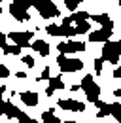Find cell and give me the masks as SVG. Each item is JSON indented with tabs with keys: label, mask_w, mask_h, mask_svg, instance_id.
I'll return each instance as SVG.
<instances>
[{
	"label": "cell",
	"mask_w": 121,
	"mask_h": 123,
	"mask_svg": "<svg viewBox=\"0 0 121 123\" xmlns=\"http://www.w3.org/2000/svg\"><path fill=\"white\" fill-rule=\"evenodd\" d=\"M83 91H85V97H87V100L89 102H97L98 100V95H100V87L97 85V81H95V78L91 76H85L83 80H81V85H79Z\"/></svg>",
	"instance_id": "obj_1"
},
{
	"label": "cell",
	"mask_w": 121,
	"mask_h": 123,
	"mask_svg": "<svg viewBox=\"0 0 121 123\" xmlns=\"http://www.w3.org/2000/svg\"><path fill=\"white\" fill-rule=\"evenodd\" d=\"M32 8V2H12L10 4V13L17 19V21H29L30 17L27 13V10Z\"/></svg>",
	"instance_id": "obj_2"
},
{
	"label": "cell",
	"mask_w": 121,
	"mask_h": 123,
	"mask_svg": "<svg viewBox=\"0 0 121 123\" xmlns=\"http://www.w3.org/2000/svg\"><path fill=\"white\" fill-rule=\"evenodd\" d=\"M32 8H36L38 10V13L42 17H59V10H57V6L53 4V2H32Z\"/></svg>",
	"instance_id": "obj_3"
},
{
	"label": "cell",
	"mask_w": 121,
	"mask_h": 123,
	"mask_svg": "<svg viewBox=\"0 0 121 123\" xmlns=\"http://www.w3.org/2000/svg\"><path fill=\"white\" fill-rule=\"evenodd\" d=\"M59 68L60 72H78V70H81L83 68V62L78 61V59H66L64 55H59Z\"/></svg>",
	"instance_id": "obj_4"
},
{
	"label": "cell",
	"mask_w": 121,
	"mask_h": 123,
	"mask_svg": "<svg viewBox=\"0 0 121 123\" xmlns=\"http://www.w3.org/2000/svg\"><path fill=\"white\" fill-rule=\"evenodd\" d=\"M102 61H110L112 64H117L119 62V53H117V47H115V42H106L104 47H102Z\"/></svg>",
	"instance_id": "obj_5"
},
{
	"label": "cell",
	"mask_w": 121,
	"mask_h": 123,
	"mask_svg": "<svg viewBox=\"0 0 121 123\" xmlns=\"http://www.w3.org/2000/svg\"><path fill=\"white\" fill-rule=\"evenodd\" d=\"M59 55H64V53H76V51H85V44L83 42H60L59 46Z\"/></svg>",
	"instance_id": "obj_6"
},
{
	"label": "cell",
	"mask_w": 121,
	"mask_h": 123,
	"mask_svg": "<svg viewBox=\"0 0 121 123\" xmlns=\"http://www.w3.org/2000/svg\"><path fill=\"white\" fill-rule=\"evenodd\" d=\"M10 36V40L13 42L15 46L19 47H29L30 46V32H12V34H8Z\"/></svg>",
	"instance_id": "obj_7"
},
{
	"label": "cell",
	"mask_w": 121,
	"mask_h": 123,
	"mask_svg": "<svg viewBox=\"0 0 121 123\" xmlns=\"http://www.w3.org/2000/svg\"><path fill=\"white\" fill-rule=\"evenodd\" d=\"M59 106L62 108V110H68V112H83V110H85V104L79 102V100H74V98L59 100Z\"/></svg>",
	"instance_id": "obj_8"
},
{
	"label": "cell",
	"mask_w": 121,
	"mask_h": 123,
	"mask_svg": "<svg viewBox=\"0 0 121 123\" xmlns=\"http://www.w3.org/2000/svg\"><path fill=\"white\" fill-rule=\"evenodd\" d=\"M87 19H89V13H87V12H76L74 15L64 17V19H62V27H70L72 23L81 25V23H87Z\"/></svg>",
	"instance_id": "obj_9"
},
{
	"label": "cell",
	"mask_w": 121,
	"mask_h": 123,
	"mask_svg": "<svg viewBox=\"0 0 121 123\" xmlns=\"http://www.w3.org/2000/svg\"><path fill=\"white\" fill-rule=\"evenodd\" d=\"M0 114H4V116L10 117V119H13V117L17 119L23 112H21L17 106H13L12 102H4V100H2V102H0Z\"/></svg>",
	"instance_id": "obj_10"
},
{
	"label": "cell",
	"mask_w": 121,
	"mask_h": 123,
	"mask_svg": "<svg viewBox=\"0 0 121 123\" xmlns=\"http://www.w3.org/2000/svg\"><path fill=\"white\" fill-rule=\"evenodd\" d=\"M110 36H112V31L110 29H98V31H93L89 34L91 42H110Z\"/></svg>",
	"instance_id": "obj_11"
},
{
	"label": "cell",
	"mask_w": 121,
	"mask_h": 123,
	"mask_svg": "<svg viewBox=\"0 0 121 123\" xmlns=\"http://www.w3.org/2000/svg\"><path fill=\"white\" fill-rule=\"evenodd\" d=\"M89 19L97 21V23H100V25H102V29H110V31H112V27H114V21L106 15V13H100V15H91Z\"/></svg>",
	"instance_id": "obj_12"
},
{
	"label": "cell",
	"mask_w": 121,
	"mask_h": 123,
	"mask_svg": "<svg viewBox=\"0 0 121 123\" xmlns=\"http://www.w3.org/2000/svg\"><path fill=\"white\" fill-rule=\"evenodd\" d=\"M21 100L25 102V106H36L38 104V95L32 91H25L21 93Z\"/></svg>",
	"instance_id": "obj_13"
},
{
	"label": "cell",
	"mask_w": 121,
	"mask_h": 123,
	"mask_svg": "<svg viewBox=\"0 0 121 123\" xmlns=\"http://www.w3.org/2000/svg\"><path fill=\"white\" fill-rule=\"evenodd\" d=\"M32 49H36L40 55H47L49 53V44L45 42V40H36V42H32Z\"/></svg>",
	"instance_id": "obj_14"
},
{
	"label": "cell",
	"mask_w": 121,
	"mask_h": 123,
	"mask_svg": "<svg viewBox=\"0 0 121 123\" xmlns=\"http://www.w3.org/2000/svg\"><path fill=\"white\" fill-rule=\"evenodd\" d=\"M95 104L100 108V112L97 114V117H106V116L112 114V104H106V102H100V100H97Z\"/></svg>",
	"instance_id": "obj_15"
},
{
	"label": "cell",
	"mask_w": 121,
	"mask_h": 123,
	"mask_svg": "<svg viewBox=\"0 0 121 123\" xmlns=\"http://www.w3.org/2000/svg\"><path fill=\"white\" fill-rule=\"evenodd\" d=\"M49 89H53V91H57V89H64V81H62V78L60 76H55V78H49Z\"/></svg>",
	"instance_id": "obj_16"
},
{
	"label": "cell",
	"mask_w": 121,
	"mask_h": 123,
	"mask_svg": "<svg viewBox=\"0 0 121 123\" xmlns=\"http://www.w3.org/2000/svg\"><path fill=\"white\" fill-rule=\"evenodd\" d=\"M42 119H44V123H60V119L53 114V110L44 112V114H42Z\"/></svg>",
	"instance_id": "obj_17"
},
{
	"label": "cell",
	"mask_w": 121,
	"mask_h": 123,
	"mask_svg": "<svg viewBox=\"0 0 121 123\" xmlns=\"http://www.w3.org/2000/svg\"><path fill=\"white\" fill-rule=\"evenodd\" d=\"M47 34H51V36H62V27L60 25H47Z\"/></svg>",
	"instance_id": "obj_18"
},
{
	"label": "cell",
	"mask_w": 121,
	"mask_h": 123,
	"mask_svg": "<svg viewBox=\"0 0 121 123\" xmlns=\"http://www.w3.org/2000/svg\"><path fill=\"white\" fill-rule=\"evenodd\" d=\"M4 53H6V55H19V53H21V47L19 46H6L4 47Z\"/></svg>",
	"instance_id": "obj_19"
},
{
	"label": "cell",
	"mask_w": 121,
	"mask_h": 123,
	"mask_svg": "<svg viewBox=\"0 0 121 123\" xmlns=\"http://www.w3.org/2000/svg\"><path fill=\"white\" fill-rule=\"evenodd\" d=\"M112 116L121 123V104H112Z\"/></svg>",
	"instance_id": "obj_20"
},
{
	"label": "cell",
	"mask_w": 121,
	"mask_h": 123,
	"mask_svg": "<svg viewBox=\"0 0 121 123\" xmlns=\"http://www.w3.org/2000/svg\"><path fill=\"white\" fill-rule=\"evenodd\" d=\"M64 4H66V8H68V10L76 12V10H78V6L81 4V0H64Z\"/></svg>",
	"instance_id": "obj_21"
},
{
	"label": "cell",
	"mask_w": 121,
	"mask_h": 123,
	"mask_svg": "<svg viewBox=\"0 0 121 123\" xmlns=\"http://www.w3.org/2000/svg\"><path fill=\"white\" fill-rule=\"evenodd\" d=\"M89 21L87 23H81V25H78L76 27V34H85V32H89Z\"/></svg>",
	"instance_id": "obj_22"
},
{
	"label": "cell",
	"mask_w": 121,
	"mask_h": 123,
	"mask_svg": "<svg viewBox=\"0 0 121 123\" xmlns=\"http://www.w3.org/2000/svg\"><path fill=\"white\" fill-rule=\"evenodd\" d=\"M62 36H76V29L74 27H62Z\"/></svg>",
	"instance_id": "obj_23"
},
{
	"label": "cell",
	"mask_w": 121,
	"mask_h": 123,
	"mask_svg": "<svg viewBox=\"0 0 121 123\" xmlns=\"http://www.w3.org/2000/svg\"><path fill=\"white\" fill-rule=\"evenodd\" d=\"M102 64H104L102 59H97V61H95V72H97V74H100V72H102Z\"/></svg>",
	"instance_id": "obj_24"
},
{
	"label": "cell",
	"mask_w": 121,
	"mask_h": 123,
	"mask_svg": "<svg viewBox=\"0 0 121 123\" xmlns=\"http://www.w3.org/2000/svg\"><path fill=\"white\" fill-rule=\"evenodd\" d=\"M23 62H25L29 68H32V66H34V59H32L30 55H25V57H23Z\"/></svg>",
	"instance_id": "obj_25"
},
{
	"label": "cell",
	"mask_w": 121,
	"mask_h": 123,
	"mask_svg": "<svg viewBox=\"0 0 121 123\" xmlns=\"http://www.w3.org/2000/svg\"><path fill=\"white\" fill-rule=\"evenodd\" d=\"M8 76H10V70L4 64H0V78H8Z\"/></svg>",
	"instance_id": "obj_26"
},
{
	"label": "cell",
	"mask_w": 121,
	"mask_h": 123,
	"mask_svg": "<svg viewBox=\"0 0 121 123\" xmlns=\"http://www.w3.org/2000/svg\"><path fill=\"white\" fill-rule=\"evenodd\" d=\"M6 38H8V36H6L4 32H0V49H4V47H6Z\"/></svg>",
	"instance_id": "obj_27"
},
{
	"label": "cell",
	"mask_w": 121,
	"mask_h": 123,
	"mask_svg": "<svg viewBox=\"0 0 121 123\" xmlns=\"http://www.w3.org/2000/svg\"><path fill=\"white\" fill-rule=\"evenodd\" d=\"M114 78H115V80H121V66H117V68L114 70Z\"/></svg>",
	"instance_id": "obj_28"
},
{
	"label": "cell",
	"mask_w": 121,
	"mask_h": 123,
	"mask_svg": "<svg viewBox=\"0 0 121 123\" xmlns=\"http://www.w3.org/2000/svg\"><path fill=\"white\" fill-rule=\"evenodd\" d=\"M42 78H44V80H49V68H47V66H45L44 72H42Z\"/></svg>",
	"instance_id": "obj_29"
},
{
	"label": "cell",
	"mask_w": 121,
	"mask_h": 123,
	"mask_svg": "<svg viewBox=\"0 0 121 123\" xmlns=\"http://www.w3.org/2000/svg\"><path fill=\"white\" fill-rule=\"evenodd\" d=\"M115 47H117V53L121 55V40H119V42H115Z\"/></svg>",
	"instance_id": "obj_30"
},
{
	"label": "cell",
	"mask_w": 121,
	"mask_h": 123,
	"mask_svg": "<svg viewBox=\"0 0 121 123\" xmlns=\"http://www.w3.org/2000/svg\"><path fill=\"white\" fill-rule=\"evenodd\" d=\"M23 123H38V121H36V119H30V117H27V119H25Z\"/></svg>",
	"instance_id": "obj_31"
},
{
	"label": "cell",
	"mask_w": 121,
	"mask_h": 123,
	"mask_svg": "<svg viewBox=\"0 0 121 123\" xmlns=\"http://www.w3.org/2000/svg\"><path fill=\"white\" fill-rule=\"evenodd\" d=\"M114 95H115V97H119V98H121V89H115V93H114Z\"/></svg>",
	"instance_id": "obj_32"
},
{
	"label": "cell",
	"mask_w": 121,
	"mask_h": 123,
	"mask_svg": "<svg viewBox=\"0 0 121 123\" xmlns=\"http://www.w3.org/2000/svg\"><path fill=\"white\" fill-rule=\"evenodd\" d=\"M6 91V89H4V87H2V85H0V102H2V93Z\"/></svg>",
	"instance_id": "obj_33"
},
{
	"label": "cell",
	"mask_w": 121,
	"mask_h": 123,
	"mask_svg": "<svg viewBox=\"0 0 121 123\" xmlns=\"http://www.w3.org/2000/svg\"><path fill=\"white\" fill-rule=\"evenodd\" d=\"M0 13H2V2H0Z\"/></svg>",
	"instance_id": "obj_34"
},
{
	"label": "cell",
	"mask_w": 121,
	"mask_h": 123,
	"mask_svg": "<svg viewBox=\"0 0 121 123\" xmlns=\"http://www.w3.org/2000/svg\"><path fill=\"white\" fill-rule=\"evenodd\" d=\"M66 123H76V121H66Z\"/></svg>",
	"instance_id": "obj_35"
},
{
	"label": "cell",
	"mask_w": 121,
	"mask_h": 123,
	"mask_svg": "<svg viewBox=\"0 0 121 123\" xmlns=\"http://www.w3.org/2000/svg\"><path fill=\"white\" fill-rule=\"evenodd\" d=\"M119 6H121V0H119Z\"/></svg>",
	"instance_id": "obj_36"
}]
</instances>
